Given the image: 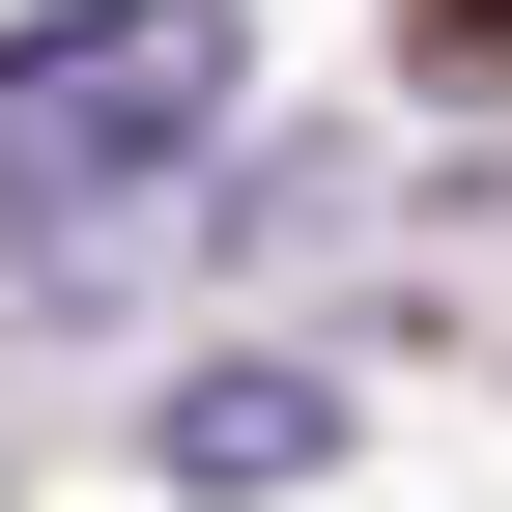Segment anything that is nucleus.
Instances as JSON below:
<instances>
[{"instance_id":"1","label":"nucleus","mask_w":512,"mask_h":512,"mask_svg":"<svg viewBox=\"0 0 512 512\" xmlns=\"http://www.w3.org/2000/svg\"><path fill=\"white\" fill-rule=\"evenodd\" d=\"M228 114V0H57L29 57H0V200H114V171H171Z\"/></svg>"},{"instance_id":"2","label":"nucleus","mask_w":512,"mask_h":512,"mask_svg":"<svg viewBox=\"0 0 512 512\" xmlns=\"http://www.w3.org/2000/svg\"><path fill=\"white\" fill-rule=\"evenodd\" d=\"M313 456H342V399H313V370H200V399H171V484H313Z\"/></svg>"}]
</instances>
